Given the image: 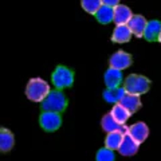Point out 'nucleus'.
I'll return each mask as SVG.
<instances>
[{
	"label": "nucleus",
	"mask_w": 161,
	"mask_h": 161,
	"mask_svg": "<svg viewBox=\"0 0 161 161\" xmlns=\"http://www.w3.org/2000/svg\"><path fill=\"white\" fill-rule=\"evenodd\" d=\"M43 112H51L60 114L67 108V98L60 90H51L48 95L40 102Z\"/></svg>",
	"instance_id": "1"
},
{
	"label": "nucleus",
	"mask_w": 161,
	"mask_h": 161,
	"mask_svg": "<svg viewBox=\"0 0 161 161\" xmlns=\"http://www.w3.org/2000/svg\"><path fill=\"white\" fill-rule=\"evenodd\" d=\"M50 92V85L42 78H31L26 86V95L32 102H42Z\"/></svg>",
	"instance_id": "2"
},
{
	"label": "nucleus",
	"mask_w": 161,
	"mask_h": 161,
	"mask_svg": "<svg viewBox=\"0 0 161 161\" xmlns=\"http://www.w3.org/2000/svg\"><path fill=\"white\" fill-rule=\"evenodd\" d=\"M124 89L126 94H132V95H137L140 97L141 94H145L149 92L150 89V80L144 77V75H138V74H130L126 79L124 80Z\"/></svg>",
	"instance_id": "3"
},
{
	"label": "nucleus",
	"mask_w": 161,
	"mask_h": 161,
	"mask_svg": "<svg viewBox=\"0 0 161 161\" xmlns=\"http://www.w3.org/2000/svg\"><path fill=\"white\" fill-rule=\"evenodd\" d=\"M51 80L57 90L71 87L74 83V71L66 66H57L51 75Z\"/></svg>",
	"instance_id": "4"
},
{
	"label": "nucleus",
	"mask_w": 161,
	"mask_h": 161,
	"mask_svg": "<svg viewBox=\"0 0 161 161\" xmlns=\"http://www.w3.org/2000/svg\"><path fill=\"white\" fill-rule=\"evenodd\" d=\"M39 124L42 129L46 130V132H55L62 125V118H60V114L58 113L43 112L39 117Z\"/></svg>",
	"instance_id": "5"
},
{
	"label": "nucleus",
	"mask_w": 161,
	"mask_h": 161,
	"mask_svg": "<svg viewBox=\"0 0 161 161\" xmlns=\"http://www.w3.org/2000/svg\"><path fill=\"white\" fill-rule=\"evenodd\" d=\"M133 59H132V55L125 53V51H117L114 53L112 57L109 59V64L112 69H115L118 71H122V70L128 69L130 64H132Z\"/></svg>",
	"instance_id": "6"
},
{
	"label": "nucleus",
	"mask_w": 161,
	"mask_h": 161,
	"mask_svg": "<svg viewBox=\"0 0 161 161\" xmlns=\"http://www.w3.org/2000/svg\"><path fill=\"white\" fill-rule=\"evenodd\" d=\"M126 134H129L137 144H142L149 136V128L144 122H136L128 128Z\"/></svg>",
	"instance_id": "7"
},
{
	"label": "nucleus",
	"mask_w": 161,
	"mask_h": 161,
	"mask_svg": "<svg viewBox=\"0 0 161 161\" xmlns=\"http://www.w3.org/2000/svg\"><path fill=\"white\" fill-rule=\"evenodd\" d=\"M132 16L133 14L130 11V8L128 6H124V4H118L113 9V20L117 26H126Z\"/></svg>",
	"instance_id": "8"
},
{
	"label": "nucleus",
	"mask_w": 161,
	"mask_h": 161,
	"mask_svg": "<svg viewBox=\"0 0 161 161\" xmlns=\"http://www.w3.org/2000/svg\"><path fill=\"white\" fill-rule=\"evenodd\" d=\"M138 148H140V144L136 142L129 134H124V138H122V142H121L119 148H118V152L121 156L130 157V156H134L138 152Z\"/></svg>",
	"instance_id": "9"
},
{
	"label": "nucleus",
	"mask_w": 161,
	"mask_h": 161,
	"mask_svg": "<svg viewBox=\"0 0 161 161\" xmlns=\"http://www.w3.org/2000/svg\"><path fill=\"white\" fill-rule=\"evenodd\" d=\"M126 26L129 27L130 32L134 34L137 38H142L145 26H147V19H145L142 15H133Z\"/></svg>",
	"instance_id": "10"
},
{
	"label": "nucleus",
	"mask_w": 161,
	"mask_h": 161,
	"mask_svg": "<svg viewBox=\"0 0 161 161\" xmlns=\"http://www.w3.org/2000/svg\"><path fill=\"white\" fill-rule=\"evenodd\" d=\"M122 73L118 71L115 69L109 67L108 71L105 73V85H106L108 89H115L119 87V85L124 82L122 80Z\"/></svg>",
	"instance_id": "11"
},
{
	"label": "nucleus",
	"mask_w": 161,
	"mask_h": 161,
	"mask_svg": "<svg viewBox=\"0 0 161 161\" xmlns=\"http://www.w3.org/2000/svg\"><path fill=\"white\" fill-rule=\"evenodd\" d=\"M160 31H161V22L160 20H149V22H147V26H145L142 36L147 39L148 42H153V40L158 39Z\"/></svg>",
	"instance_id": "12"
},
{
	"label": "nucleus",
	"mask_w": 161,
	"mask_h": 161,
	"mask_svg": "<svg viewBox=\"0 0 161 161\" xmlns=\"http://www.w3.org/2000/svg\"><path fill=\"white\" fill-rule=\"evenodd\" d=\"M15 137L12 132L7 128L0 126V152H9L14 148Z\"/></svg>",
	"instance_id": "13"
},
{
	"label": "nucleus",
	"mask_w": 161,
	"mask_h": 161,
	"mask_svg": "<svg viewBox=\"0 0 161 161\" xmlns=\"http://www.w3.org/2000/svg\"><path fill=\"white\" fill-rule=\"evenodd\" d=\"M101 126H102V129L105 130L106 133H113V132H122L124 134H126L128 132V128L125 126H121V125H118L115 121L113 119V117L110 115L109 113L106 115H103L102 121H101Z\"/></svg>",
	"instance_id": "14"
},
{
	"label": "nucleus",
	"mask_w": 161,
	"mask_h": 161,
	"mask_svg": "<svg viewBox=\"0 0 161 161\" xmlns=\"http://www.w3.org/2000/svg\"><path fill=\"white\" fill-rule=\"evenodd\" d=\"M119 105L126 109L130 114H133L141 108V99H140V97H137V95L125 94L124 98L119 101Z\"/></svg>",
	"instance_id": "15"
},
{
	"label": "nucleus",
	"mask_w": 161,
	"mask_h": 161,
	"mask_svg": "<svg viewBox=\"0 0 161 161\" xmlns=\"http://www.w3.org/2000/svg\"><path fill=\"white\" fill-rule=\"evenodd\" d=\"M109 114L112 115L113 119H114L118 125H121V126H124V125L126 124V121L130 118V115H132L126 109L121 106L119 103L113 105V109L110 110V113H109Z\"/></svg>",
	"instance_id": "16"
},
{
	"label": "nucleus",
	"mask_w": 161,
	"mask_h": 161,
	"mask_svg": "<svg viewBox=\"0 0 161 161\" xmlns=\"http://www.w3.org/2000/svg\"><path fill=\"white\" fill-rule=\"evenodd\" d=\"M132 35L128 26H117L113 31L112 40L114 43H128L132 39Z\"/></svg>",
	"instance_id": "17"
},
{
	"label": "nucleus",
	"mask_w": 161,
	"mask_h": 161,
	"mask_svg": "<svg viewBox=\"0 0 161 161\" xmlns=\"http://www.w3.org/2000/svg\"><path fill=\"white\" fill-rule=\"evenodd\" d=\"M126 94L124 87H115V89H106L103 93V99L109 103H119V101L124 98V95Z\"/></svg>",
	"instance_id": "18"
},
{
	"label": "nucleus",
	"mask_w": 161,
	"mask_h": 161,
	"mask_svg": "<svg viewBox=\"0 0 161 161\" xmlns=\"http://www.w3.org/2000/svg\"><path fill=\"white\" fill-rule=\"evenodd\" d=\"M124 138V133L122 132H113V133H108L106 138H105V148L109 150H118L121 142Z\"/></svg>",
	"instance_id": "19"
},
{
	"label": "nucleus",
	"mask_w": 161,
	"mask_h": 161,
	"mask_svg": "<svg viewBox=\"0 0 161 161\" xmlns=\"http://www.w3.org/2000/svg\"><path fill=\"white\" fill-rule=\"evenodd\" d=\"M95 18L101 24H109L113 20V8H109L102 4L101 8L95 12Z\"/></svg>",
	"instance_id": "20"
},
{
	"label": "nucleus",
	"mask_w": 161,
	"mask_h": 161,
	"mask_svg": "<svg viewBox=\"0 0 161 161\" xmlns=\"http://www.w3.org/2000/svg\"><path fill=\"white\" fill-rule=\"evenodd\" d=\"M80 6H82V8L87 14L95 15V12L101 8V6H102V2H101V0H82V2H80Z\"/></svg>",
	"instance_id": "21"
},
{
	"label": "nucleus",
	"mask_w": 161,
	"mask_h": 161,
	"mask_svg": "<svg viewBox=\"0 0 161 161\" xmlns=\"http://www.w3.org/2000/svg\"><path fill=\"white\" fill-rule=\"evenodd\" d=\"M95 160H97V161H114L115 160V154H114L113 150L102 148V149H99L97 152Z\"/></svg>",
	"instance_id": "22"
},
{
	"label": "nucleus",
	"mask_w": 161,
	"mask_h": 161,
	"mask_svg": "<svg viewBox=\"0 0 161 161\" xmlns=\"http://www.w3.org/2000/svg\"><path fill=\"white\" fill-rule=\"evenodd\" d=\"M102 4L103 6H106V7H109V8H115L119 4V2L118 0H105V2H102Z\"/></svg>",
	"instance_id": "23"
},
{
	"label": "nucleus",
	"mask_w": 161,
	"mask_h": 161,
	"mask_svg": "<svg viewBox=\"0 0 161 161\" xmlns=\"http://www.w3.org/2000/svg\"><path fill=\"white\" fill-rule=\"evenodd\" d=\"M157 40H158V42L161 43V31H160V35H158V39H157Z\"/></svg>",
	"instance_id": "24"
}]
</instances>
